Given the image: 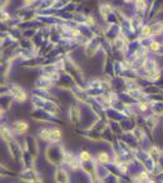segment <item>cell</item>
Returning <instances> with one entry per match:
<instances>
[{
  "instance_id": "cell-10",
  "label": "cell",
  "mask_w": 163,
  "mask_h": 183,
  "mask_svg": "<svg viewBox=\"0 0 163 183\" xmlns=\"http://www.w3.org/2000/svg\"><path fill=\"white\" fill-rule=\"evenodd\" d=\"M126 2H132V0H126Z\"/></svg>"
},
{
  "instance_id": "cell-6",
  "label": "cell",
  "mask_w": 163,
  "mask_h": 183,
  "mask_svg": "<svg viewBox=\"0 0 163 183\" xmlns=\"http://www.w3.org/2000/svg\"><path fill=\"white\" fill-rule=\"evenodd\" d=\"M151 34V28L149 27H144L143 28V37H148Z\"/></svg>"
},
{
  "instance_id": "cell-5",
  "label": "cell",
  "mask_w": 163,
  "mask_h": 183,
  "mask_svg": "<svg viewBox=\"0 0 163 183\" xmlns=\"http://www.w3.org/2000/svg\"><path fill=\"white\" fill-rule=\"evenodd\" d=\"M144 6H145V3H144V0H137V8L141 10L144 9Z\"/></svg>"
},
{
  "instance_id": "cell-4",
  "label": "cell",
  "mask_w": 163,
  "mask_h": 183,
  "mask_svg": "<svg viewBox=\"0 0 163 183\" xmlns=\"http://www.w3.org/2000/svg\"><path fill=\"white\" fill-rule=\"evenodd\" d=\"M98 161H99V162H102V163H106V162H108V156H107L106 153H102V154H99V157H98Z\"/></svg>"
},
{
  "instance_id": "cell-9",
  "label": "cell",
  "mask_w": 163,
  "mask_h": 183,
  "mask_svg": "<svg viewBox=\"0 0 163 183\" xmlns=\"http://www.w3.org/2000/svg\"><path fill=\"white\" fill-rule=\"evenodd\" d=\"M33 2H35V0H25V3H27V4H31Z\"/></svg>"
},
{
  "instance_id": "cell-3",
  "label": "cell",
  "mask_w": 163,
  "mask_h": 183,
  "mask_svg": "<svg viewBox=\"0 0 163 183\" xmlns=\"http://www.w3.org/2000/svg\"><path fill=\"white\" fill-rule=\"evenodd\" d=\"M50 133H51V130H41L40 132V137L43 138V139H48V140H50Z\"/></svg>"
},
{
  "instance_id": "cell-7",
  "label": "cell",
  "mask_w": 163,
  "mask_h": 183,
  "mask_svg": "<svg viewBox=\"0 0 163 183\" xmlns=\"http://www.w3.org/2000/svg\"><path fill=\"white\" fill-rule=\"evenodd\" d=\"M80 158L83 161H88L89 158H90V156H89V153H87V152H82V154H80Z\"/></svg>"
},
{
  "instance_id": "cell-1",
  "label": "cell",
  "mask_w": 163,
  "mask_h": 183,
  "mask_svg": "<svg viewBox=\"0 0 163 183\" xmlns=\"http://www.w3.org/2000/svg\"><path fill=\"white\" fill-rule=\"evenodd\" d=\"M60 132L59 130H51V133H50V140L51 142H55V140H58L59 138H60Z\"/></svg>"
},
{
  "instance_id": "cell-8",
  "label": "cell",
  "mask_w": 163,
  "mask_h": 183,
  "mask_svg": "<svg viewBox=\"0 0 163 183\" xmlns=\"http://www.w3.org/2000/svg\"><path fill=\"white\" fill-rule=\"evenodd\" d=\"M151 48L153 49V50H157V49L159 48V44L157 43V41H153V43H152V45H151Z\"/></svg>"
},
{
  "instance_id": "cell-2",
  "label": "cell",
  "mask_w": 163,
  "mask_h": 183,
  "mask_svg": "<svg viewBox=\"0 0 163 183\" xmlns=\"http://www.w3.org/2000/svg\"><path fill=\"white\" fill-rule=\"evenodd\" d=\"M15 128H16V130H18V132H24L25 129L28 128V126L25 123H23V122H19V123L15 124Z\"/></svg>"
}]
</instances>
